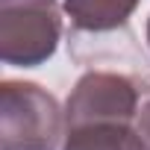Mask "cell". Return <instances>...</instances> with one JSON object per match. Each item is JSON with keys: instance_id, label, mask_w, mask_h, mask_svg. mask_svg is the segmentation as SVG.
Returning <instances> with one entry per match:
<instances>
[{"instance_id": "6da1fadb", "label": "cell", "mask_w": 150, "mask_h": 150, "mask_svg": "<svg viewBox=\"0 0 150 150\" xmlns=\"http://www.w3.org/2000/svg\"><path fill=\"white\" fill-rule=\"evenodd\" d=\"M65 141V109L27 80L0 83V150H59Z\"/></svg>"}, {"instance_id": "7a4b0ae2", "label": "cell", "mask_w": 150, "mask_h": 150, "mask_svg": "<svg viewBox=\"0 0 150 150\" xmlns=\"http://www.w3.org/2000/svg\"><path fill=\"white\" fill-rule=\"evenodd\" d=\"M56 0H0V59L12 68H38L62 41Z\"/></svg>"}, {"instance_id": "3957f363", "label": "cell", "mask_w": 150, "mask_h": 150, "mask_svg": "<svg viewBox=\"0 0 150 150\" xmlns=\"http://www.w3.org/2000/svg\"><path fill=\"white\" fill-rule=\"evenodd\" d=\"M138 109V88L129 77L112 71H88L77 80L65 100V129L97 121L132 124Z\"/></svg>"}, {"instance_id": "277c9868", "label": "cell", "mask_w": 150, "mask_h": 150, "mask_svg": "<svg viewBox=\"0 0 150 150\" xmlns=\"http://www.w3.org/2000/svg\"><path fill=\"white\" fill-rule=\"evenodd\" d=\"M62 150H144V141L132 124L97 121V124L68 127Z\"/></svg>"}, {"instance_id": "5b68a950", "label": "cell", "mask_w": 150, "mask_h": 150, "mask_svg": "<svg viewBox=\"0 0 150 150\" xmlns=\"http://www.w3.org/2000/svg\"><path fill=\"white\" fill-rule=\"evenodd\" d=\"M141 0H65L62 9L80 33H112L127 27Z\"/></svg>"}, {"instance_id": "8992f818", "label": "cell", "mask_w": 150, "mask_h": 150, "mask_svg": "<svg viewBox=\"0 0 150 150\" xmlns=\"http://www.w3.org/2000/svg\"><path fill=\"white\" fill-rule=\"evenodd\" d=\"M135 129H138V135H141V141H144V150H150V97H147V100L141 103V109H138Z\"/></svg>"}, {"instance_id": "52a82bcc", "label": "cell", "mask_w": 150, "mask_h": 150, "mask_svg": "<svg viewBox=\"0 0 150 150\" xmlns=\"http://www.w3.org/2000/svg\"><path fill=\"white\" fill-rule=\"evenodd\" d=\"M144 38H147V47H150V18H147V27H144Z\"/></svg>"}]
</instances>
